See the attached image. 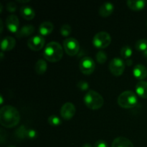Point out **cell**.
I'll return each instance as SVG.
<instances>
[{
    "instance_id": "1",
    "label": "cell",
    "mask_w": 147,
    "mask_h": 147,
    "mask_svg": "<svg viewBox=\"0 0 147 147\" xmlns=\"http://www.w3.org/2000/svg\"><path fill=\"white\" fill-rule=\"evenodd\" d=\"M20 121V114L14 106L7 105L0 109V123L5 128L15 127Z\"/></svg>"
},
{
    "instance_id": "2",
    "label": "cell",
    "mask_w": 147,
    "mask_h": 147,
    "mask_svg": "<svg viewBox=\"0 0 147 147\" xmlns=\"http://www.w3.org/2000/svg\"><path fill=\"white\" fill-rule=\"evenodd\" d=\"M43 55L47 61L51 63L58 62L63 56V47L57 42H50L45 47Z\"/></svg>"
},
{
    "instance_id": "3",
    "label": "cell",
    "mask_w": 147,
    "mask_h": 147,
    "mask_svg": "<svg viewBox=\"0 0 147 147\" xmlns=\"http://www.w3.org/2000/svg\"><path fill=\"white\" fill-rule=\"evenodd\" d=\"M84 103L89 109L98 110L103 106L104 100L100 93L93 90H90L85 95Z\"/></svg>"
},
{
    "instance_id": "4",
    "label": "cell",
    "mask_w": 147,
    "mask_h": 147,
    "mask_svg": "<svg viewBox=\"0 0 147 147\" xmlns=\"http://www.w3.org/2000/svg\"><path fill=\"white\" fill-rule=\"evenodd\" d=\"M138 97L134 92L126 90L118 97V104L123 109H132L138 103Z\"/></svg>"
},
{
    "instance_id": "5",
    "label": "cell",
    "mask_w": 147,
    "mask_h": 147,
    "mask_svg": "<svg viewBox=\"0 0 147 147\" xmlns=\"http://www.w3.org/2000/svg\"><path fill=\"white\" fill-rule=\"evenodd\" d=\"M111 42V37L106 32H100L95 34L93 39V44L95 47L105 49L109 47Z\"/></svg>"
},
{
    "instance_id": "6",
    "label": "cell",
    "mask_w": 147,
    "mask_h": 147,
    "mask_svg": "<svg viewBox=\"0 0 147 147\" xmlns=\"http://www.w3.org/2000/svg\"><path fill=\"white\" fill-rule=\"evenodd\" d=\"M63 48L68 55L74 56L77 55L80 50V44L76 39L69 37L63 41Z\"/></svg>"
},
{
    "instance_id": "7",
    "label": "cell",
    "mask_w": 147,
    "mask_h": 147,
    "mask_svg": "<svg viewBox=\"0 0 147 147\" xmlns=\"http://www.w3.org/2000/svg\"><path fill=\"white\" fill-rule=\"evenodd\" d=\"M126 63L119 57H114L109 63V70L114 76H121L125 70Z\"/></svg>"
},
{
    "instance_id": "8",
    "label": "cell",
    "mask_w": 147,
    "mask_h": 147,
    "mask_svg": "<svg viewBox=\"0 0 147 147\" xmlns=\"http://www.w3.org/2000/svg\"><path fill=\"white\" fill-rule=\"evenodd\" d=\"M79 68L82 73L86 76H90L94 72L96 63L91 57H85L80 60Z\"/></svg>"
},
{
    "instance_id": "9",
    "label": "cell",
    "mask_w": 147,
    "mask_h": 147,
    "mask_svg": "<svg viewBox=\"0 0 147 147\" xmlns=\"http://www.w3.org/2000/svg\"><path fill=\"white\" fill-rule=\"evenodd\" d=\"M45 40L42 35H35L29 39L27 41V46L33 51H39L45 45Z\"/></svg>"
},
{
    "instance_id": "10",
    "label": "cell",
    "mask_w": 147,
    "mask_h": 147,
    "mask_svg": "<svg viewBox=\"0 0 147 147\" xmlns=\"http://www.w3.org/2000/svg\"><path fill=\"white\" fill-rule=\"evenodd\" d=\"M76 106L70 102H67L62 106L60 109V114L65 121H69L76 114Z\"/></svg>"
},
{
    "instance_id": "11",
    "label": "cell",
    "mask_w": 147,
    "mask_h": 147,
    "mask_svg": "<svg viewBox=\"0 0 147 147\" xmlns=\"http://www.w3.org/2000/svg\"><path fill=\"white\" fill-rule=\"evenodd\" d=\"M6 25H7V29L11 32L17 34V32L19 31V25H20L18 17L14 14L8 16L6 20Z\"/></svg>"
},
{
    "instance_id": "12",
    "label": "cell",
    "mask_w": 147,
    "mask_h": 147,
    "mask_svg": "<svg viewBox=\"0 0 147 147\" xmlns=\"http://www.w3.org/2000/svg\"><path fill=\"white\" fill-rule=\"evenodd\" d=\"M133 74L136 79L140 80H144L147 77V69L142 64H137L133 69Z\"/></svg>"
},
{
    "instance_id": "13",
    "label": "cell",
    "mask_w": 147,
    "mask_h": 147,
    "mask_svg": "<svg viewBox=\"0 0 147 147\" xmlns=\"http://www.w3.org/2000/svg\"><path fill=\"white\" fill-rule=\"evenodd\" d=\"M16 45V40L14 37H10V36H8V37H4L2 40L1 43V48L2 52L4 51H10L12 49H14V47H15Z\"/></svg>"
},
{
    "instance_id": "14",
    "label": "cell",
    "mask_w": 147,
    "mask_h": 147,
    "mask_svg": "<svg viewBox=\"0 0 147 147\" xmlns=\"http://www.w3.org/2000/svg\"><path fill=\"white\" fill-rule=\"evenodd\" d=\"M114 11V6L111 2H106L100 6L99 9V14L103 18L109 17L111 15Z\"/></svg>"
},
{
    "instance_id": "15",
    "label": "cell",
    "mask_w": 147,
    "mask_h": 147,
    "mask_svg": "<svg viewBox=\"0 0 147 147\" xmlns=\"http://www.w3.org/2000/svg\"><path fill=\"white\" fill-rule=\"evenodd\" d=\"M21 16L26 20H32L35 17V11L30 6L23 5L20 8Z\"/></svg>"
},
{
    "instance_id": "16",
    "label": "cell",
    "mask_w": 147,
    "mask_h": 147,
    "mask_svg": "<svg viewBox=\"0 0 147 147\" xmlns=\"http://www.w3.org/2000/svg\"><path fill=\"white\" fill-rule=\"evenodd\" d=\"M111 147H134V144L127 138L119 136L113 140Z\"/></svg>"
},
{
    "instance_id": "17",
    "label": "cell",
    "mask_w": 147,
    "mask_h": 147,
    "mask_svg": "<svg viewBox=\"0 0 147 147\" xmlns=\"http://www.w3.org/2000/svg\"><path fill=\"white\" fill-rule=\"evenodd\" d=\"M34 32V27L32 24H27L22 27L19 30L17 34H15L16 37L18 38L21 37H27L32 34Z\"/></svg>"
},
{
    "instance_id": "18",
    "label": "cell",
    "mask_w": 147,
    "mask_h": 147,
    "mask_svg": "<svg viewBox=\"0 0 147 147\" xmlns=\"http://www.w3.org/2000/svg\"><path fill=\"white\" fill-rule=\"evenodd\" d=\"M127 6L130 9L134 11H139L143 9L146 5V1L143 0L134 1V0H129L126 1Z\"/></svg>"
},
{
    "instance_id": "19",
    "label": "cell",
    "mask_w": 147,
    "mask_h": 147,
    "mask_svg": "<svg viewBox=\"0 0 147 147\" xmlns=\"http://www.w3.org/2000/svg\"><path fill=\"white\" fill-rule=\"evenodd\" d=\"M54 29V25L50 22H43L39 27V32L42 36L49 35Z\"/></svg>"
},
{
    "instance_id": "20",
    "label": "cell",
    "mask_w": 147,
    "mask_h": 147,
    "mask_svg": "<svg viewBox=\"0 0 147 147\" xmlns=\"http://www.w3.org/2000/svg\"><path fill=\"white\" fill-rule=\"evenodd\" d=\"M136 92L139 97L147 98V82L140 80L136 86Z\"/></svg>"
},
{
    "instance_id": "21",
    "label": "cell",
    "mask_w": 147,
    "mask_h": 147,
    "mask_svg": "<svg viewBox=\"0 0 147 147\" xmlns=\"http://www.w3.org/2000/svg\"><path fill=\"white\" fill-rule=\"evenodd\" d=\"M47 64L46 63L45 60H42V59H40L37 60V63H35L34 65V70L37 73V75H43L46 71H47Z\"/></svg>"
},
{
    "instance_id": "22",
    "label": "cell",
    "mask_w": 147,
    "mask_h": 147,
    "mask_svg": "<svg viewBox=\"0 0 147 147\" xmlns=\"http://www.w3.org/2000/svg\"><path fill=\"white\" fill-rule=\"evenodd\" d=\"M132 54H133L132 49L129 45H124L122 47L121 50V56L123 58L126 59V60H128L129 57H131Z\"/></svg>"
},
{
    "instance_id": "23",
    "label": "cell",
    "mask_w": 147,
    "mask_h": 147,
    "mask_svg": "<svg viewBox=\"0 0 147 147\" xmlns=\"http://www.w3.org/2000/svg\"><path fill=\"white\" fill-rule=\"evenodd\" d=\"M136 50L139 52H144L147 50V40L146 39H141L136 42L135 45Z\"/></svg>"
},
{
    "instance_id": "24",
    "label": "cell",
    "mask_w": 147,
    "mask_h": 147,
    "mask_svg": "<svg viewBox=\"0 0 147 147\" xmlns=\"http://www.w3.org/2000/svg\"><path fill=\"white\" fill-rule=\"evenodd\" d=\"M27 130L25 128L24 126H20L18 129H17L15 132V134L19 139H24L25 138H27Z\"/></svg>"
},
{
    "instance_id": "25",
    "label": "cell",
    "mask_w": 147,
    "mask_h": 147,
    "mask_svg": "<svg viewBox=\"0 0 147 147\" xmlns=\"http://www.w3.org/2000/svg\"><path fill=\"white\" fill-rule=\"evenodd\" d=\"M48 123L51 126L56 127L61 124V120L58 116H55V115H51L48 118Z\"/></svg>"
},
{
    "instance_id": "26",
    "label": "cell",
    "mask_w": 147,
    "mask_h": 147,
    "mask_svg": "<svg viewBox=\"0 0 147 147\" xmlns=\"http://www.w3.org/2000/svg\"><path fill=\"white\" fill-rule=\"evenodd\" d=\"M96 57L98 63L100 65L104 64L106 62V60H107V55L106 54L105 52L102 51V50H100V51H98L96 53Z\"/></svg>"
},
{
    "instance_id": "27",
    "label": "cell",
    "mask_w": 147,
    "mask_h": 147,
    "mask_svg": "<svg viewBox=\"0 0 147 147\" xmlns=\"http://www.w3.org/2000/svg\"><path fill=\"white\" fill-rule=\"evenodd\" d=\"M72 32V29L70 25L68 24H65L60 28V33L63 37H68Z\"/></svg>"
},
{
    "instance_id": "28",
    "label": "cell",
    "mask_w": 147,
    "mask_h": 147,
    "mask_svg": "<svg viewBox=\"0 0 147 147\" xmlns=\"http://www.w3.org/2000/svg\"><path fill=\"white\" fill-rule=\"evenodd\" d=\"M77 86L80 90H83V91L88 90L89 88L88 83L87 82L84 81V80H80V81H79L78 83Z\"/></svg>"
},
{
    "instance_id": "29",
    "label": "cell",
    "mask_w": 147,
    "mask_h": 147,
    "mask_svg": "<svg viewBox=\"0 0 147 147\" xmlns=\"http://www.w3.org/2000/svg\"><path fill=\"white\" fill-rule=\"evenodd\" d=\"M37 134L35 130L32 129H30L27 130V138H28V139H34L37 137Z\"/></svg>"
},
{
    "instance_id": "30",
    "label": "cell",
    "mask_w": 147,
    "mask_h": 147,
    "mask_svg": "<svg viewBox=\"0 0 147 147\" xmlns=\"http://www.w3.org/2000/svg\"><path fill=\"white\" fill-rule=\"evenodd\" d=\"M7 10L9 12H15L17 10V5L14 2H9L7 4Z\"/></svg>"
},
{
    "instance_id": "31",
    "label": "cell",
    "mask_w": 147,
    "mask_h": 147,
    "mask_svg": "<svg viewBox=\"0 0 147 147\" xmlns=\"http://www.w3.org/2000/svg\"><path fill=\"white\" fill-rule=\"evenodd\" d=\"M94 147H109V146L105 141L98 140L95 143Z\"/></svg>"
},
{
    "instance_id": "32",
    "label": "cell",
    "mask_w": 147,
    "mask_h": 147,
    "mask_svg": "<svg viewBox=\"0 0 147 147\" xmlns=\"http://www.w3.org/2000/svg\"><path fill=\"white\" fill-rule=\"evenodd\" d=\"M126 64V65L128 66H131L132 65V63H133V60H131V59H128V60H126V63H125Z\"/></svg>"
},
{
    "instance_id": "33",
    "label": "cell",
    "mask_w": 147,
    "mask_h": 147,
    "mask_svg": "<svg viewBox=\"0 0 147 147\" xmlns=\"http://www.w3.org/2000/svg\"><path fill=\"white\" fill-rule=\"evenodd\" d=\"M17 2L19 3H23V4H26V3L30 2V0H26V1H21V0H17Z\"/></svg>"
},
{
    "instance_id": "34",
    "label": "cell",
    "mask_w": 147,
    "mask_h": 147,
    "mask_svg": "<svg viewBox=\"0 0 147 147\" xmlns=\"http://www.w3.org/2000/svg\"><path fill=\"white\" fill-rule=\"evenodd\" d=\"M82 147H92V145L89 143H86L82 146Z\"/></svg>"
},
{
    "instance_id": "35",
    "label": "cell",
    "mask_w": 147,
    "mask_h": 147,
    "mask_svg": "<svg viewBox=\"0 0 147 147\" xmlns=\"http://www.w3.org/2000/svg\"><path fill=\"white\" fill-rule=\"evenodd\" d=\"M0 24H1V32H2L3 31V22H2V20H0Z\"/></svg>"
},
{
    "instance_id": "36",
    "label": "cell",
    "mask_w": 147,
    "mask_h": 147,
    "mask_svg": "<svg viewBox=\"0 0 147 147\" xmlns=\"http://www.w3.org/2000/svg\"><path fill=\"white\" fill-rule=\"evenodd\" d=\"M143 55L145 57H147V50H145V51L144 52V53H143Z\"/></svg>"
},
{
    "instance_id": "37",
    "label": "cell",
    "mask_w": 147,
    "mask_h": 147,
    "mask_svg": "<svg viewBox=\"0 0 147 147\" xmlns=\"http://www.w3.org/2000/svg\"><path fill=\"white\" fill-rule=\"evenodd\" d=\"M0 99H1V103H0V104H3V97H2V96H1V97H0Z\"/></svg>"
},
{
    "instance_id": "38",
    "label": "cell",
    "mask_w": 147,
    "mask_h": 147,
    "mask_svg": "<svg viewBox=\"0 0 147 147\" xmlns=\"http://www.w3.org/2000/svg\"><path fill=\"white\" fill-rule=\"evenodd\" d=\"M3 57H4V54H3V52H1V59L2 60Z\"/></svg>"
},
{
    "instance_id": "39",
    "label": "cell",
    "mask_w": 147,
    "mask_h": 147,
    "mask_svg": "<svg viewBox=\"0 0 147 147\" xmlns=\"http://www.w3.org/2000/svg\"><path fill=\"white\" fill-rule=\"evenodd\" d=\"M9 147H15V146H9Z\"/></svg>"
},
{
    "instance_id": "40",
    "label": "cell",
    "mask_w": 147,
    "mask_h": 147,
    "mask_svg": "<svg viewBox=\"0 0 147 147\" xmlns=\"http://www.w3.org/2000/svg\"><path fill=\"white\" fill-rule=\"evenodd\" d=\"M146 4H147V1H146Z\"/></svg>"
}]
</instances>
